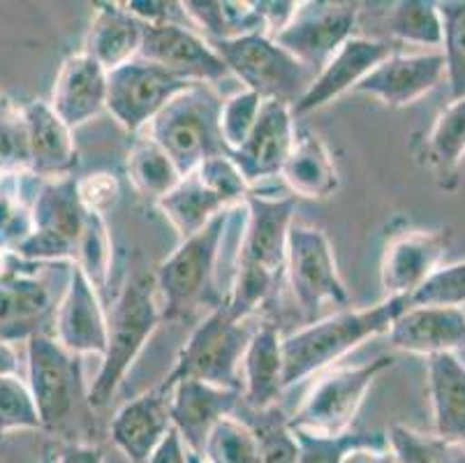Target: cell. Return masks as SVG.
<instances>
[{
    "instance_id": "f35d334b",
    "label": "cell",
    "mask_w": 465,
    "mask_h": 463,
    "mask_svg": "<svg viewBox=\"0 0 465 463\" xmlns=\"http://www.w3.org/2000/svg\"><path fill=\"white\" fill-rule=\"evenodd\" d=\"M74 267H79L86 274L97 295L107 290L109 271H112V237H109L104 216L86 211V225H84L82 239H79Z\"/></svg>"
},
{
    "instance_id": "ffe728a7",
    "label": "cell",
    "mask_w": 465,
    "mask_h": 463,
    "mask_svg": "<svg viewBox=\"0 0 465 463\" xmlns=\"http://www.w3.org/2000/svg\"><path fill=\"white\" fill-rule=\"evenodd\" d=\"M445 79V58L442 51L426 54H394L384 58L354 91L380 100L384 107L403 109L426 93L433 91Z\"/></svg>"
},
{
    "instance_id": "484cf974",
    "label": "cell",
    "mask_w": 465,
    "mask_h": 463,
    "mask_svg": "<svg viewBox=\"0 0 465 463\" xmlns=\"http://www.w3.org/2000/svg\"><path fill=\"white\" fill-rule=\"evenodd\" d=\"M243 389L241 398L255 413H266L276 406L285 392V364H282V338L273 325H260L243 352Z\"/></svg>"
},
{
    "instance_id": "7dc6e473",
    "label": "cell",
    "mask_w": 465,
    "mask_h": 463,
    "mask_svg": "<svg viewBox=\"0 0 465 463\" xmlns=\"http://www.w3.org/2000/svg\"><path fill=\"white\" fill-rule=\"evenodd\" d=\"M77 195L82 199L84 209L104 216L121 199V186H118V178L114 174L95 172L77 178Z\"/></svg>"
},
{
    "instance_id": "8992f818",
    "label": "cell",
    "mask_w": 465,
    "mask_h": 463,
    "mask_svg": "<svg viewBox=\"0 0 465 463\" xmlns=\"http://www.w3.org/2000/svg\"><path fill=\"white\" fill-rule=\"evenodd\" d=\"M251 337L252 329L246 320H236L220 301L194 327L164 382L174 385L179 380H200L215 388L241 389V362Z\"/></svg>"
},
{
    "instance_id": "681fc988",
    "label": "cell",
    "mask_w": 465,
    "mask_h": 463,
    "mask_svg": "<svg viewBox=\"0 0 465 463\" xmlns=\"http://www.w3.org/2000/svg\"><path fill=\"white\" fill-rule=\"evenodd\" d=\"M299 3H282V0H255V7L264 24V35L276 37L278 33L290 24V19L297 12Z\"/></svg>"
},
{
    "instance_id": "bcb514c9",
    "label": "cell",
    "mask_w": 465,
    "mask_h": 463,
    "mask_svg": "<svg viewBox=\"0 0 465 463\" xmlns=\"http://www.w3.org/2000/svg\"><path fill=\"white\" fill-rule=\"evenodd\" d=\"M194 172H197V176H200L211 190H215L220 197L225 199L230 206L246 202V197L251 195L248 193L251 186H248L243 174L239 172V167H236L234 160H232L227 153L204 160Z\"/></svg>"
},
{
    "instance_id": "60d3db41",
    "label": "cell",
    "mask_w": 465,
    "mask_h": 463,
    "mask_svg": "<svg viewBox=\"0 0 465 463\" xmlns=\"http://www.w3.org/2000/svg\"><path fill=\"white\" fill-rule=\"evenodd\" d=\"M31 167L26 121L5 96H0V176L21 174Z\"/></svg>"
},
{
    "instance_id": "6da1fadb",
    "label": "cell",
    "mask_w": 465,
    "mask_h": 463,
    "mask_svg": "<svg viewBox=\"0 0 465 463\" xmlns=\"http://www.w3.org/2000/svg\"><path fill=\"white\" fill-rule=\"evenodd\" d=\"M246 232L241 239L232 292L223 304L236 320H248L272 299L285 274L287 235L294 225L297 197H246Z\"/></svg>"
},
{
    "instance_id": "db71d44e",
    "label": "cell",
    "mask_w": 465,
    "mask_h": 463,
    "mask_svg": "<svg viewBox=\"0 0 465 463\" xmlns=\"http://www.w3.org/2000/svg\"><path fill=\"white\" fill-rule=\"evenodd\" d=\"M19 376V355L15 346L0 341V377Z\"/></svg>"
},
{
    "instance_id": "2e32d148",
    "label": "cell",
    "mask_w": 465,
    "mask_h": 463,
    "mask_svg": "<svg viewBox=\"0 0 465 463\" xmlns=\"http://www.w3.org/2000/svg\"><path fill=\"white\" fill-rule=\"evenodd\" d=\"M52 290L33 269L5 267L0 271V341H28L37 334H54Z\"/></svg>"
},
{
    "instance_id": "c3c4849f",
    "label": "cell",
    "mask_w": 465,
    "mask_h": 463,
    "mask_svg": "<svg viewBox=\"0 0 465 463\" xmlns=\"http://www.w3.org/2000/svg\"><path fill=\"white\" fill-rule=\"evenodd\" d=\"M124 7L146 25L181 24L179 16H185L181 3H167V0H130L124 3Z\"/></svg>"
},
{
    "instance_id": "b9f144b4",
    "label": "cell",
    "mask_w": 465,
    "mask_h": 463,
    "mask_svg": "<svg viewBox=\"0 0 465 463\" xmlns=\"http://www.w3.org/2000/svg\"><path fill=\"white\" fill-rule=\"evenodd\" d=\"M262 105H264V100L257 93L246 91V88L230 96L227 100H223L218 116V130L227 153L236 151L241 144L246 142L248 135L255 127L257 116H260Z\"/></svg>"
},
{
    "instance_id": "30bf717a",
    "label": "cell",
    "mask_w": 465,
    "mask_h": 463,
    "mask_svg": "<svg viewBox=\"0 0 465 463\" xmlns=\"http://www.w3.org/2000/svg\"><path fill=\"white\" fill-rule=\"evenodd\" d=\"M285 274L292 295L308 317L315 316L322 304H350V292L338 274L336 255L322 229L294 223L287 235Z\"/></svg>"
},
{
    "instance_id": "f6af8a7d",
    "label": "cell",
    "mask_w": 465,
    "mask_h": 463,
    "mask_svg": "<svg viewBox=\"0 0 465 463\" xmlns=\"http://www.w3.org/2000/svg\"><path fill=\"white\" fill-rule=\"evenodd\" d=\"M410 306H447L460 308L465 304V260L442 265L426 278L421 287L408 297Z\"/></svg>"
},
{
    "instance_id": "4316f807",
    "label": "cell",
    "mask_w": 465,
    "mask_h": 463,
    "mask_svg": "<svg viewBox=\"0 0 465 463\" xmlns=\"http://www.w3.org/2000/svg\"><path fill=\"white\" fill-rule=\"evenodd\" d=\"M146 24L130 15L124 3H97L84 54L112 72L139 56Z\"/></svg>"
},
{
    "instance_id": "9c48e42d",
    "label": "cell",
    "mask_w": 465,
    "mask_h": 463,
    "mask_svg": "<svg viewBox=\"0 0 465 463\" xmlns=\"http://www.w3.org/2000/svg\"><path fill=\"white\" fill-rule=\"evenodd\" d=\"M391 367L394 359L389 355H380L359 367L333 368L324 373L312 385L294 415L287 418V422L292 428L317 433V436H338L352 431V422L371 385Z\"/></svg>"
},
{
    "instance_id": "816d5d0a",
    "label": "cell",
    "mask_w": 465,
    "mask_h": 463,
    "mask_svg": "<svg viewBox=\"0 0 465 463\" xmlns=\"http://www.w3.org/2000/svg\"><path fill=\"white\" fill-rule=\"evenodd\" d=\"M56 463H104V454L97 445H67L56 454Z\"/></svg>"
},
{
    "instance_id": "e0dca14e",
    "label": "cell",
    "mask_w": 465,
    "mask_h": 463,
    "mask_svg": "<svg viewBox=\"0 0 465 463\" xmlns=\"http://www.w3.org/2000/svg\"><path fill=\"white\" fill-rule=\"evenodd\" d=\"M450 246V229H405L387 241L380 262L384 297H410L426 283Z\"/></svg>"
},
{
    "instance_id": "cb8c5ba5",
    "label": "cell",
    "mask_w": 465,
    "mask_h": 463,
    "mask_svg": "<svg viewBox=\"0 0 465 463\" xmlns=\"http://www.w3.org/2000/svg\"><path fill=\"white\" fill-rule=\"evenodd\" d=\"M107 75L84 51L63 61L49 105L70 130L107 112Z\"/></svg>"
},
{
    "instance_id": "4dcf8cb0",
    "label": "cell",
    "mask_w": 465,
    "mask_h": 463,
    "mask_svg": "<svg viewBox=\"0 0 465 463\" xmlns=\"http://www.w3.org/2000/svg\"><path fill=\"white\" fill-rule=\"evenodd\" d=\"M158 209L172 223V227L179 232L181 239H188L194 232L206 227L215 216L232 211L234 206H230L215 190H211L197 176V172H190L181 178L179 186L172 193L160 199Z\"/></svg>"
},
{
    "instance_id": "4fadbf2b",
    "label": "cell",
    "mask_w": 465,
    "mask_h": 463,
    "mask_svg": "<svg viewBox=\"0 0 465 463\" xmlns=\"http://www.w3.org/2000/svg\"><path fill=\"white\" fill-rule=\"evenodd\" d=\"M190 86L137 56L107 75V112L125 133H139Z\"/></svg>"
},
{
    "instance_id": "7c38bea8",
    "label": "cell",
    "mask_w": 465,
    "mask_h": 463,
    "mask_svg": "<svg viewBox=\"0 0 465 463\" xmlns=\"http://www.w3.org/2000/svg\"><path fill=\"white\" fill-rule=\"evenodd\" d=\"M28 389L42 428H56L74 410L82 392V359L67 352L54 334L28 338Z\"/></svg>"
},
{
    "instance_id": "5bb4252c",
    "label": "cell",
    "mask_w": 465,
    "mask_h": 463,
    "mask_svg": "<svg viewBox=\"0 0 465 463\" xmlns=\"http://www.w3.org/2000/svg\"><path fill=\"white\" fill-rule=\"evenodd\" d=\"M139 58L163 67L185 84L211 86L230 76V70L213 45L183 24L146 25Z\"/></svg>"
},
{
    "instance_id": "44dd1931",
    "label": "cell",
    "mask_w": 465,
    "mask_h": 463,
    "mask_svg": "<svg viewBox=\"0 0 465 463\" xmlns=\"http://www.w3.org/2000/svg\"><path fill=\"white\" fill-rule=\"evenodd\" d=\"M169 403L172 385L163 380L116 410L109 424V436L130 463H149L151 454L163 443L172 428Z\"/></svg>"
},
{
    "instance_id": "1f68e13d",
    "label": "cell",
    "mask_w": 465,
    "mask_h": 463,
    "mask_svg": "<svg viewBox=\"0 0 465 463\" xmlns=\"http://www.w3.org/2000/svg\"><path fill=\"white\" fill-rule=\"evenodd\" d=\"M183 15L193 21L202 33L211 37L209 42L236 40L246 35H264V24L255 3L239 0H188L181 3Z\"/></svg>"
},
{
    "instance_id": "ee69618b",
    "label": "cell",
    "mask_w": 465,
    "mask_h": 463,
    "mask_svg": "<svg viewBox=\"0 0 465 463\" xmlns=\"http://www.w3.org/2000/svg\"><path fill=\"white\" fill-rule=\"evenodd\" d=\"M257 415H262L260 427H252L257 436V452H260L257 463H297L299 443L287 418H282L276 408Z\"/></svg>"
},
{
    "instance_id": "d590c367",
    "label": "cell",
    "mask_w": 465,
    "mask_h": 463,
    "mask_svg": "<svg viewBox=\"0 0 465 463\" xmlns=\"http://www.w3.org/2000/svg\"><path fill=\"white\" fill-rule=\"evenodd\" d=\"M292 431L299 443L297 463H342L354 449L387 448L384 431H345L338 436H317L299 428Z\"/></svg>"
},
{
    "instance_id": "52a82bcc",
    "label": "cell",
    "mask_w": 465,
    "mask_h": 463,
    "mask_svg": "<svg viewBox=\"0 0 465 463\" xmlns=\"http://www.w3.org/2000/svg\"><path fill=\"white\" fill-rule=\"evenodd\" d=\"M33 232L15 257L33 265H74L86 225V209L77 195V178H40L33 195Z\"/></svg>"
},
{
    "instance_id": "5b68a950",
    "label": "cell",
    "mask_w": 465,
    "mask_h": 463,
    "mask_svg": "<svg viewBox=\"0 0 465 463\" xmlns=\"http://www.w3.org/2000/svg\"><path fill=\"white\" fill-rule=\"evenodd\" d=\"M232 211L215 216L200 232L181 239L179 248L158 267L153 278L163 320H181L206 299L213 286L220 246L230 227Z\"/></svg>"
},
{
    "instance_id": "277c9868",
    "label": "cell",
    "mask_w": 465,
    "mask_h": 463,
    "mask_svg": "<svg viewBox=\"0 0 465 463\" xmlns=\"http://www.w3.org/2000/svg\"><path fill=\"white\" fill-rule=\"evenodd\" d=\"M223 97L204 84H193L167 102L151 121L149 137L174 160L181 176L194 172L204 160L227 153L218 130Z\"/></svg>"
},
{
    "instance_id": "d4e9b609",
    "label": "cell",
    "mask_w": 465,
    "mask_h": 463,
    "mask_svg": "<svg viewBox=\"0 0 465 463\" xmlns=\"http://www.w3.org/2000/svg\"><path fill=\"white\" fill-rule=\"evenodd\" d=\"M26 121L28 172L37 178L72 176L79 165V153L74 146L72 130L58 118L46 100H31L21 107Z\"/></svg>"
},
{
    "instance_id": "f546056e",
    "label": "cell",
    "mask_w": 465,
    "mask_h": 463,
    "mask_svg": "<svg viewBox=\"0 0 465 463\" xmlns=\"http://www.w3.org/2000/svg\"><path fill=\"white\" fill-rule=\"evenodd\" d=\"M420 158L433 172L440 188L451 190L465 158V97L451 100L424 137Z\"/></svg>"
},
{
    "instance_id": "e575fe53",
    "label": "cell",
    "mask_w": 465,
    "mask_h": 463,
    "mask_svg": "<svg viewBox=\"0 0 465 463\" xmlns=\"http://www.w3.org/2000/svg\"><path fill=\"white\" fill-rule=\"evenodd\" d=\"M387 31L396 42L440 51L442 16H440L438 3L433 0H399L387 15Z\"/></svg>"
},
{
    "instance_id": "11a10c76",
    "label": "cell",
    "mask_w": 465,
    "mask_h": 463,
    "mask_svg": "<svg viewBox=\"0 0 465 463\" xmlns=\"http://www.w3.org/2000/svg\"><path fill=\"white\" fill-rule=\"evenodd\" d=\"M445 463H465V445H451Z\"/></svg>"
},
{
    "instance_id": "d6986e66",
    "label": "cell",
    "mask_w": 465,
    "mask_h": 463,
    "mask_svg": "<svg viewBox=\"0 0 465 463\" xmlns=\"http://www.w3.org/2000/svg\"><path fill=\"white\" fill-rule=\"evenodd\" d=\"M294 137H297V126H294V114L290 105L266 100L246 142L227 156L234 160L248 186H252L281 174L294 146Z\"/></svg>"
},
{
    "instance_id": "7bdbcfd3",
    "label": "cell",
    "mask_w": 465,
    "mask_h": 463,
    "mask_svg": "<svg viewBox=\"0 0 465 463\" xmlns=\"http://www.w3.org/2000/svg\"><path fill=\"white\" fill-rule=\"evenodd\" d=\"M42 428L31 389L19 376L0 377V438L12 431Z\"/></svg>"
},
{
    "instance_id": "9f6ffc18",
    "label": "cell",
    "mask_w": 465,
    "mask_h": 463,
    "mask_svg": "<svg viewBox=\"0 0 465 463\" xmlns=\"http://www.w3.org/2000/svg\"><path fill=\"white\" fill-rule=\"evenodd\" d=\"M188 463H206V461H204V458L200 457V454L190 452V458H188Z\"/></svg>"
},
{
    "instance_id": "74e56055",
    "label": "cell",
    "mask_w": 465,
    "mask_h": 463,
    "mask_svg": "<svg viewBox=\"0 0 465 463\" xmlns=\"http://www.w3.org/2000/svg\"><path fill=\"white\" fill-rule=\"evenodd\" d=\"M206 463H257V436L251 424L234 415L220 419L200 454Z\"/></svg>"
},
{
    "instance_id": "ba28073f",
    "label": "cell",
    "mask_w": 465,
    "mask_h": 463,
    "mask_svg": "<svg viewBox=\"0 0 465 463\" xmlns=\"http://www.w3.org/2000/svg\"><path fill=\"white\" fill-rule=\"evenodd\" d=\"M218 56L246 91L257 93L262 100L285 102L294 107L311 88L315 72L278 46L272 37L246 35L236 40L211 42Z\"/></svg>"
},
{
    "instance_id": "f5cc1de1",
    "label": "cell",
    "mask_w": 465,
    "mask_h": 463,
    "mask_svg": "<svg viewBox=\"0 0 465 463\" xmlns=\"http://www.w3.org/2000/svg\"><path fill=\"white\" fill-rule=\"evenodd\" d=\"M342 463H394L389 448H361L345 457Z\"/></svg>"
},
{
    "instance_id": "836d02e7",
    "label": "cell",
    "mask_w": 465,
    "mask_h": 463,
    "mask_svg": "<svg viewBox=\"0 0 465 463\" xmlns=\"http://www.w3.org/2000/svg\"><path fill=\"white\" fill-rule=\"evenodd\" d=\"M28 172L0 176V255H15L33 232V193L24 181Z\"/></svg>"
},
{
    "instance_id": "d6a6232c",
    "label": "cell",
    "mask_w": 465,
    "mask_h": 463,
    "mask_svg": "<svg viewBox=\"0 0 465 463\" xmlns=\"http://www.w3.org/2000/svg\"><path fill=\"white\" fill-rule=\"evenodd\" d=\"M128 176L142 197L155 204L179 186V167L151 137L139 139L128 153Z\"/></svg>"
},
{
    "instance_id": "f1b7e54d",
    "label": "cell",
    "mask_w": 465,
    "mask_h": 463,
    "mask_svg": "<svg viewBox=\"0 0 465 463\" xmlns=\"http://www.w3.org/2000/svg\"><path fill=\"white\" fill-rule=\"evenodd\" d=\"M426 362L435 436L465 445V364L451 352L433 355Z\"/></svg>"
},
{
    "instance_id": "603a6c76",
    "label": "cell",
    "mask_w": 465,
    "mask_h": 463,
    "mask_svg": "<svg viewBox=\"0 0 465 463\" xmlns=\"http://www.w3.org/2000/svg\"><path fill=\"white\" fill-rule=\"evenodd\" d=\"M391 347L410 355H445L465 347L463 308L447 306H408L387 331Z\"/></svg>"
},
{
    "instance_id": "8fae6325",
    "label": "cell",
    "mask_w": 465,
    "mask_h": 463,
    "mask_svg": "<svg viewBox=\"0 0 465 463\" xmlns=\"http://www.w3.org/2000/svg\"><path fill=\"white\" fill-rule=\"evenodd\" d=\"M359 5L342 0H308L299 3L290 24L273 37L278 46L292 56L320 72L324 63L341 49L357 28Z\"/></svg>"
},
{
    "instance_id": "3957f363",
    "label": "cell",
    "mask_w": 465,
    "mask_h": 463,
    "mask_svg": "<svg viewBox=\"0 0 465 463\" xmlns=\"http://www.w3.org/2000/svg\"><path fill=\"white\" fill-rule=\"evenodd\" d=\"M160 322L163 316L155 278L143 271H134L107 313V347L88 388L91 408L100 410L112 401Z\"/></svg>"
},
{
    "instance_id": "9a60e30c",
    "label": "cell",
    "mask_w": 465,
    "mask_h": 463,
    "mask_svg": "<svg viewBox=\"0 0 465 463\" xmlns=\"http://www.w3.org/2000/svg\"><path fill=\"white\" fill-rule=\"evenodd\" d=\"M399 54V46L389 40H375V37H350L341 49L324 63V67L315 75L306 96L292 107L294 118L306 116L327 107L329 102L354 91L359 84L384 61V58Z\"/></svg>"
},
{
    "instance_id": "f907efd6",
    "label": "cell",
    "mask_w": 465,
    "mask_h": 463,
    "mask_svg": "<svg viewBox=\"0 0 465 463\" xmlns=\"http://www.w3.org/2000/svg\"><path fill=\"white\" fill-rule=\"evenodd\" d=\"M190 449L185 448V443L181 440L179 433L174 428H169V433L163 438V443L155 448V452L151 454L149 463H188Z\"/></svg>"
},
{
    "instance_id": "8d00e7d4",
    "label": "cell",
    "mask_w": 465,
    "mask_h": 463,
    "mask_svg": "<svg viewBox=\"0 0 465 463\" xmlns=\"http://www.w3.org/2000/svg\"><path fill=\"white\" fill-rule=\"evenodd\" d=\"M442 16V58L451 100L465 97V0L438 3Z\"/></svg>"
},
{
    "instance_id": "7402d4cb",
    "label": "cell",
    "mask_w": 465,
    "mask_h": 463,
    "mask_svg": "<svg viewBox=\"0 0 465 463\" xmlns=\"http://www.w3.org/2000/svg\"><path fill=\"white\" fill-rule=\"evenodd\" d=\"M239 403L241 389L215 388L200 380H179L172 385V428L179 433L190 452L202 454L215 424L234 415Z\"/></svg>"
},
{
    "instance_id": "ab89813d",
    "label": "cell",
    "mask_w": 465,
    "mask_h": 463,
    "mask_svg": "<svg viewBox=\"0 0 465 463\" xmlns=\"http://www.w3.org/2000/svg\"><path fill=\"white\" fill-rule=\"evenodd\" d=\"M394 463H445L451 443L435 433H421L403 424H391L384 431Z\"/></svg>"
},
{
    "instance_id": "7a4b0ae2",
    "label": "cell",
    "mask_w": 465,
    "mask_h": 463,
    "mask_svg": "<svg viewBox=\"0 0 465 463\" xmlns=\"http://www.w3.org/2000/svg\"><path fill=\"white\" fill-rule=\"evenodd\" d=\"M410 306L408 297H384L369 308H345L282 338L285 389L322 373L369 338L387 334L391 322Z\"/></svg>"
},
{
    "instance_id": "83f0119b",
    "label": "cell",
    "mask_w": 465,
    "mask_h": 463,
    "mask_svg": "<svg viewBox=\"0 0 465 463\" xmlns=\"http://www.w3.org/2000/svg\"><path fill=\"white\" fill-rule=\"evenodd\" d=\"M278 176L290 188L292 197L303 199H327L341 186L331 151L311 130H297L294 146Z\"/></svg>"
},
{
    "instance_id": "ac0fdd59",
    "label": "cell",
    "mask_w": 465,
    "mask_h": 463,
    "mask_svg": "<svg viewBox=\"0 0 465 463\" xmlns=\"http://www.w3.org/2000/svg\"><path fill=\"white\" fill-rule=\"evenodd\" d=\"M54 338L72 355H104L107 313L100 295L79 267L70 265L67 286L54 316Z\"/></svg>"
}]
</instances>
